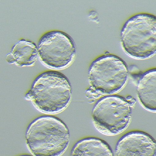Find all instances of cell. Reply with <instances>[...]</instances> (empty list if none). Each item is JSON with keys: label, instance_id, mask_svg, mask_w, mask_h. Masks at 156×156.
Here are the masks:
<instances>
[{"label": "cell", "instance_id": "cell-1", "mask_svg": "<svg viewBox=\"0 0 156 156\" xmlns=\"http://www.w3.org/2000/svg\"><path fill=\"white\" fill-rule=\"evenodd\" d=\"M69 129L58 118L45 115L30 123L26 134L28 150L35 156H61L69 146Z\"/></svg>", "mask_w": 156, "mask_h": 156}, {"label": "cell", "instance_id": "cell-8", "mask_svg": "<svg viewBox=\"0 0 156 156\" xmlns=\"http://www.w3.org/2000/svg\"><path fill=\"white\" fill-rule=\"evenodd\" d=\"M137 94L139 101L145 109L156 112V68L148 70L140 76Z\"/></svg>", "mask_w": 156, "mask_h": 156}, {"label": "cell", "instance_id": "cell-7", "mask_svg": "<svg viewBox=\"0 0 156 156\" xmlns=\"http://www.w3.org/2000/svg\"><path fill=\"white\" fill-rule=\"evenodd\" d=\"M115 156H156V141L145 133H127L117 142Z\"/></svg>", "mask_w": 156, "mask_h": 156}, {"label": "cell", "instance_id": "cell-4", "mask_svg": "<svg viewBox=\"0 0 156 156\" xmlns=\"http://www.w3.org/2000/svg\"><path fill=\"white\" fill-rule=\"evenodd\" d=\"M128 76L125 62L112 55L97 58L91 64L88 72L90 88L100 96L119 92L126 85Z\"/></svg>", "mask_w": 156, "mask_h": 156}, {"label": "cell", "instance_id": "cell-12", "mask_svg": "<svg viewBox=\"0 0 156 156\" xmlns=\"http://www.w3.org/2000/svg\"><path fill=\"white\" fill-rule=\"evenodd\" d=\"M20 156H32L30 155H21Z\"/></svg>", "mask_w": 156, "mask_h": 156}, {"label": "cell", "instance_id": "cell-5", "mask_svg": "<svg viewBox=\"0 0 156 156\" xmlns=\"http://www.w3.org/2000/svg\"><path fill=\"white\" fill-rule=\"evenodd\" d=\"M132 107L128 101L122 97H104L98 101L93 108V124L97 130L106 136L120 134L130 124Z\"/></svg>", "mask_w": 156, "mask_h": 156}, {"label": "cell", "instance_id": "cell-2", "mask_svg": "<svg viewBox=\"0 0 156 156\" xmlns=\"http://www.w3.org/2000/svg\"><path fill=\"white\" fill-rule=\"evenodd\" d=\"M72 98V88L67 77L60 72H44L36 78L25 98L39 111L55 114L64 111Z\"/></svg>", "mask_w": 156, "mask_h": 156}, {"label": "cell", "instance_id": "cell-10", "mask_svg": "<svg viewBox=\"0 0 156 156\" xmlns=\"http://www.w3.org/2000/svg\"><path fill=\"white\" fill-rule=\"evenodd\" d=\"M70 156H114L109 144L95 138L83 139L76 144Z\"/></svg>", "mask_w": 156, "mask_h": 156}, {"label": "cell", "instance_id": "cell-6", "mask_svg": "<svg viewBox=\"0 0 156 156\" xmlns=\"http://www.w3.org/2000/svg\"><path fill=\"white\" fill-rule=\"evenodd\" d=\"M37 49L41 62L53 69L68 67L73 62L76 54L73 39L65 32L58 31L44 34L38 42Z\"/></svg>", "mask_w": 156, "mask_h": 156}, {"label": "cell", "instance_id": "cell-9", "mask_svg": "<svg viewBox=\"0 0 156 156\" xmlns=\"http://www.w3.org/2000/svg\"><path fill=\"white\" fill-rule=\"evenodd\" d=\"M38 55L37 46L35 44L21 39L12 47L11 52L6 56V60L10 64L19 67L32 66L37 61Z\"/></svg>", "mask_w": 156, "mask_h": 156}, {"label": "cell", "instance_id": "cell-3", "mask_svg": "<svg viewBox=\"0 0 156 156\" xmlns=\"http://www.w3.org/2000/svg\"><path fill=\"white\" fill-rule=\"evenodd\" d=\"M122 46L131 58L146 59L156 54V16L147 13L135 15L121 30Z\"/></svg>", "mask_w": 156, "mask_h": 156}, {"label": "cell", "instance_id": "cell-11", "mask_svg": "<svg viewBox=\"0 0 156 156\" xmlns=\"http://www.w3.org/2000/svg\"><path fill=\"white\" fill-rule=\"evenodd\" d=\"M126 99L130 103L131 105L132 106V107L133 106H134L135 104H136V100H135V99L132 98L131 96H128Z\"/></svg>", "mask_w": 156, "mask_h": 156}]
</instances>
